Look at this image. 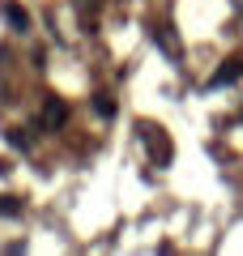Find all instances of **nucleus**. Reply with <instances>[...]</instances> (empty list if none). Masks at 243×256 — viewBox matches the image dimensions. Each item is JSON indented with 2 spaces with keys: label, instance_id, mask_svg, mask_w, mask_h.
<instances>
[{
  "label": "nucleus",
  "instance_id": "1",
  "mask_svg": "<svg viewBox=\"0 0 243 256\" xmlns=\"http://www.w3.org/2000/svg\"><path fill=\"white\" fill-rule=\"evenodd\" d=\"M4 22H9V26L18 30V34H26V30H30V13L22 9V4H13V0L4 4Z\"/></svg>",
  "mask_w": 243,
  "mask_h": 256
},
{
  "label": "nucleus",
  "instance_id": "2",
  "mask_svg": "<svg viewBox=\"0 0 243 256\" xmlns=\"http://www.w3.org/2000/svg\"><path fill=\"white\" fill-rule=\"evenodd\" d=\"M64 120H68V107L56 102V98H47V124H64Z\"/></svg>",
  "mask_w": 243,
  "mask_h": 256
},
{
  "label": "nucleus",
  "instance_id": "3",
  "mask_svg": "<svg viewBox=\"0 0 243 256\" xmlns=\"http://www.w3.org/2000/svg\"><path fill=\"white\" fill-rule=\"evenodd\" d=\"M0 218H22V201L18 196H0Z\"/></svg>",
  "mask_w": 243,
  "mask_h": 256
},
{
  "label": "nucleus",
  "instance_id": "4",
  "mask_svg": "<svg viewBox=\"0 0 243 256\" xmlns=\"http://www.w3.org/2000/svg\"><path fill=\"white\" fill-rule=\"evenodd\" d=\"M4 137H9V146H13V150H26V146H30V137L22 132V128H9Z\"/></svg>",
  "mask_w": 243,
  "mask_h": 256
},
{
  "label": "nucleus",
  "instance_id": "5",
  "mask_svg": "<svg viewBox=\"0 0 243 256\" xmlns=\"http://www.w3.org/2000/svg\"><path fill=\"white\" fill-rule=\"evenodd\" d=\"M94 107H98V116H102V120H111V116H116V107H111V98H94Z\"/></svg>",
  "mask_w": 243,
  "mask_h": 256
}]
</instances>
